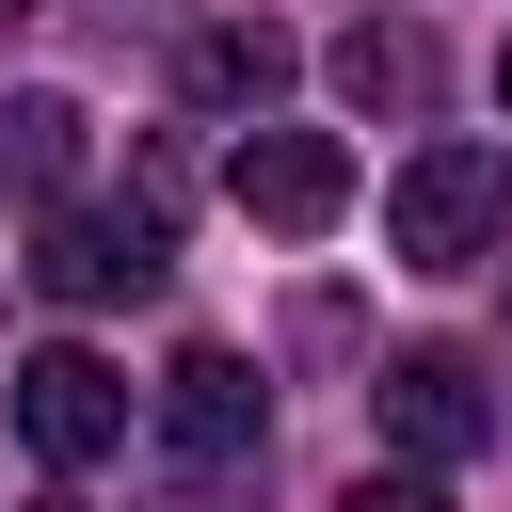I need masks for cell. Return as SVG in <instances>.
<instances>
[{
    "label": "cell",
    "instance_id": "cell-9",
    "mask_svg": "<svg viewBox=\"0 0 512 512\" xmlns=\"http://www.w3.org/2000/svg\"><path fill=\"white\" fill-rule=\"evenodd\" d=\"M80 176V112L64 96H0V192H64Z\"/></svg>",
    "mask_w": 512,
    "mask_h": 512
},
{
    "label": "cell",
    "instance_id": "cell-5",
    "mask_svg": "<svg viewBox=\"0 0 512 512\" xmlns=\"http://www.w3.org/2000/svg\"><path fill=\"white\" fill-rule=\"evenodd\" d=\"M144 416H160V448H176V464H208V480H224V464H256L272 384H256V368L208 336V352H176V368H160V400H144Z\"/></svg>",
    "mask_w": 512,
    "mask_h": 512
},
{
    "label": "cell",
    "instance_id": "cell-1",
    "mask_svg": "<svg viewBox=\"0 0 512 512\" xmlns=\"http://www.w3.org/2000/svg\"><path fill=\"white\" fill-rule=\"evenodd\" d=\"M496 224H512V160H496V144H416V160L384 176V256H400V272H480Z\"/></svg>",
    "mask_w": 512,
    "mask_h": 512
},
{
    "label": "cell",
    "instance_id": "cell-4",
    "mask_svg": "<svg viewBox=\"0 0 512 512\" xmlns=\"http://www.w3.org/2000/svg\"><path fill=\"white\" fill-rule=\"evenodd\" d=\"M16 432H32L48 464H112V448H128V368L80 352V336H48V352L16 368Z\"/></svg>",
    "mask_w": 512,
    "mask_h": 512
},
{
    "label": "cell",
    "instance_id": "cell-2",
    "mask_svg": "<svg viewBox=\"0 0 512 512\" xmlns=\"http://www.w3.org/2000/svg\"><path fill=\"white\" fill-rule=\"evenodd\" d=\"M368 416H384V448L432 480V464H480L496 432H512V400L480 384V352H448V336H416V352H384L368 368Z\"/></svg>",
    "mask_w": 512,
    "mask_h": 512
},
{
    "label": "cell",
    "instance_id": "cell-7",
    "mask_svg": "<svg viewBox=\"0 0 512 512\" xmlns=\"http://www.w3.org/2000/svg\"><path fill=\"white\" fill-rule=\"evenodd\" d=\"M192 96H208V112H272V96H288V32H272V16H208V32H192Z\"/></svg>",
    "mask_w": 512,
    "mask_h": 512
},
{
    "label": "cell",
    "instance_id": "cell-11",
    "mask_svg": "<svg viewBox=\"0 0 512 512\" xmlns=\"http://www.w3.org/2000/svg\"><path fill=\"white\" fill-rule=\"evenodd\" d=\"M496 96H512V48H496Z\"/></svg>",
    "mask_w": 512,
    "mask_h": 512
},
{
    "label": "cell",
    "instance_id": "cell-6",
    "mask_svg": "<svg viewBox=\"0 0 512 512\" xmlns=\"http://www.w3.org/2000/svg\"><path fill=\"white\" fill-rule=\"evenodd\" d=\"M224 192H240V208H256L272 240H320V224L352 208V144H336V128H240Z\"/></svg>",
    "mask_w": 512,
    "mask_h": 512
},
{
    "label": "cell",
    "instance_id": "cell-3",
    "mask_svg": "<svg viewBox=\"0 0 512 512\" xmlns=\"http://www.w3.org/2000/svg\"><path fill=\"white\" fill-rule=\"evenodd\" d=\"M32 288L48 304H144L160 288V208H48L32 224Z\"/></svg>",
    "mask_w": 512,
    "mask_h": 512
},
{
    "label": "cell",
    "instance_id": "cell-8",
    "mask_svg": "<svg viewBox=\"0 0 512 512\" xmlns=\"http://www.w3.org/2000/svg\"><path fill=\"white\" fill-rule=\"evenodd\" d=\"M336 96L352 112H432V32H400V16L336 32Z\"/></svg>",
    "mask_w": 512,
    "mask_h": 512
},
{
    "label": "cell",
    "instance_id": "cell-10",
    "mask_svg": "<svg viewBox=\"0 0 512 512\" xmlns=\"http://www.w3.org/2000/svg\"><path fill=\"white\" fill-rule=\"evenodd\" d=\"M336 512H448V496H432V480H416V464H384V480H352V496H336Z\"/></svg>",
    "mask_w": 512,
    "mask_h": 512
},
{
    "label": "cell",
    "instance_id": "cell-12",
    "mask_svg": "<svg viewBox=\"0 0 512 512\" xmlns=\"http://www.w3.org/2000/svg\"><path fill=\"white\" fill-rule=\"evenodd\" d=\"M0 16H32V0H0Z\"/></svg>",
    "mask_w": 512,
    "mask_h": 512
},
{
    "label": "cell",
    "instance_id": "cell-13",
    "mask_svg": "<svg viewBox=\"0 0 512 512\" xmlns=\"http://www.w3.org/2000/svg\"><path fill=\"white\" fill-rule=\"evenodd\" d=\"M32 512H64V496H32Z\"/></svg>",
    "mask_w": 512,
    "mask_h": 512
}]
</instances>
